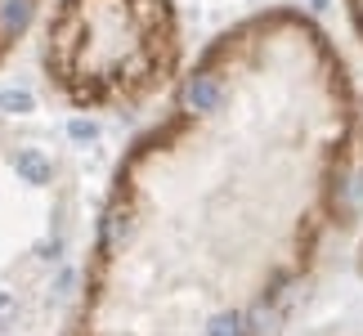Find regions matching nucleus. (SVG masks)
Masks as SVG:
<instances>
[{"label":"nucleus","mask_w":363,"mask_h":336,"mask_svg":"<svg viewBox=\"0 0 363 336\" xmlns=\"http://www.w3.org/2000/svg\"><path fill=\"white\" fill-rule=\"evenodd\" d=\"M81 193L36 125L0 112V336H54L77 310Z\"/></svg>","instance_id":"2"},{"label":"nucleus","mask_w":363,"mask_h":336,"mask_svg":"<svg viewBox=\"0 0 363 336\" xmlns=\"http://www.w3.org/2000/svg\"><path fill=\"white\" fill-rule=\"evenodd\" d=\"M345 13H350L354 32H359V40H363V0H345Z\"/></svg>","instance_id":"5"},{"label":"nucleus","mask_w":363,"mask_h":336,"mask_svg":"<svg viewBox=\"0 0 363 336\" xmlns=\"http://www.w3.org/2000/svg\"><path fill=\"white\" fill-rule=\"evenodd\" d=\"M323 336H363V332H323Z\"/></svg>","instance_id":"6"},{"label":"nucleus","mask_w":363,"mask_h":336,"mask_svg":"<svg viewBox=\"0 0 363 336\" xmlns=\"http://www.w3.org/2000/svg\"><path fill=\"white\" fill-rule=\"evenodd\" d=\"M363 103L301 9L220 32L121 157L67 336H269L341 224Z\"/></svg>","instance_id":"1"},{"label":"nucleus","mask_w":363,"mask_h":336,"mask_svg":"<svg viewBox=\"0 0 363 336\" xmlns=\"http://www.w3.org/2000/svg\"><path fill=\"white\" fill-rule=\"evenodd\" d=\"M36 5H40V0H0V59L18 45V36L27 32Z\"/></svg>","instance_id":"4"},{"label":"nucleus","mask_w":363,"mask_h":336,"mask_svg":"<svg viewBox=\"0 0 363 336\" xmlns=\"http://www.w3.org/2000/svg\"><path fill=\"white\" fill-rule=\"evenodd\" d=\"M179 13L171 0H59L40 63L54 94L81 112H130L179 77Z\"/></svg>","instance_id":"3"}]
</instances>
